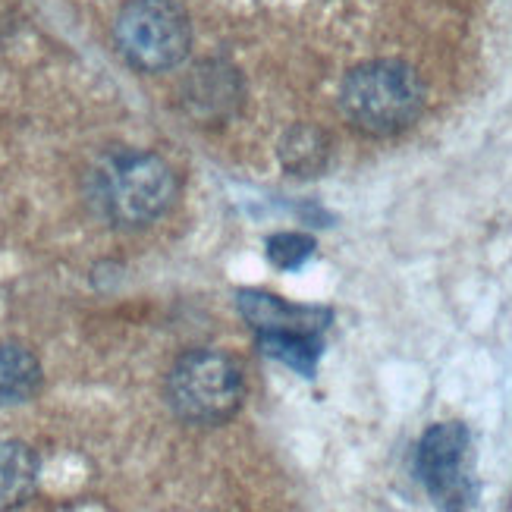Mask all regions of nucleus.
<instances>
[{
	"label": "nucleus",
	"instance_id": "obj_1",
	"mask_svg": "<svg viewBox=\"0 0 512 512\" xmlns=\"http://www.w3.org/2000/svg\"><path fill=\"white\" fill-rule=\"evenodd\" d=\"M176 173L148 151H114L88 170L85 195L98 217L114 227H142L176 202Z\"/></svg>",
	"mask_w": 512,
	"mask_h": 512
},
{
	"label": "nucleus",
	"instance_id": "obj_2",
	"mask_svg": "<svg viewBox=\"0 0 512 512\" xmlns=\"http://www.w3.org/2000/svg\"><path fill=\"white\" fill-rule=\"evenodd\" d=\"M425 107V85L403 60H371L343 79L340 110L365 136L387 139L409 129Z\"/></svg>",
	"mask_w": 512,
	"mask_h": 512
},
{
	"label": "nucleus",
	"instance_id": "obj_3",
	"mask_svg": "<svg viewBox=\"0 0 512 512\" xmlns=\"http://www.w3.org/2000/svg\"><path fill=\"white\" fill-rule=\"evenodd\" d=\"M167 403L189 425H220L242 406V371L217 349L186 352L167 374Z\"/></svg>",
	"mask_w": 512,
	"mask_h": 512
},
{
	"label": "nucleus",
	"instance_id": "obj_4",
	"mask_svg": "<svg viewBox=\"0 0 512 512\" xmlns=\"http://www.w3.org/2000/svg\"><path fill=\"white\" fill-rule=\"evenodd\" d=\"M114 38L129 66L164 73L186 60L192 29L173 0H129L114 22Z\"/></svg>",
	"mask_w": 512,
	"mask_h": 512
},
{
	"label": "nucleus",
	"instance_id": "obj_5",
	"mask_svg": "<svg viewBox=\"0 0 512 512\" xmlns=\"http://www.w3.org/2000/svg\"><path fill=\"white\" fill-rule=\"evenodd\" d=\"M415 472L425 491L443 509H465L475 503V456L472 434L459 421H440L428 428L415 450Z\"/></svg>",
	"mask_w": 512,
	"mask_h": 512
},
{
	"label": "nucleus",
	"instance_id": "obj_6",
	"mask_svg": "<svg viewBox=\"0 0 512 512\" xmlns=\"http://www.w3.org/2000/svg\"><path fill=\"white\" fill-rule=\"evenodd\" d=\"M242 104V79L224 60H205L183 82V107L198 123H224Z\"/></svg>",
	"mask_w": 512,
	"mask_h": 512
},
{
	"label": "nucleus",
	"instance_id": "obj_7",
	"mask_svg": "<svg viewBox=\"0 0 512 512\" xmlns=\"http://www.w3.org/2000/svg\"><path fill=\"white\" fill-rule=\"evenodd\" d=\"M239 311L258 333H318L330 321V311L308 308V305H289L271 293H239Z\"/></svg>",
	"mask_w": 512,
	"mask_h": 512
},
{
	"label": "nucleus",
	"instance_id": "obj_8",
	"mask_svg": "<svg viewBox=\"0 0 512 512\" xmlns=\"http://www.w3.org/2000/svg\"><path fill=\"white\" fill-rule=\"evenodd\" d=\"M38 484V459L19 440H0V509L26 503Z\"/></svg>",
	"mask_w": 512,
	"mask_h": 512
},
{
	"label": "nucleus",
	"instance_id": "obj_9",
	"mask_svg": "<svg viewBox=\"0 0 512 512\" xmlns=\"http://www.w3.org/2000/svg\"><path fill=\"white\" fill-rule=\"evenodd\" d=\"M41 387V365L26 346H0V406H19Z\"/></svg>",
	"mask_w": 512,
	"mask_h": 512
},
{
	"label": "nucleus",
	"instance_id": "obj_10",
	"mask_svg": "<svg viewBox=\"0 0 512 512\" xmlns=\"http://www.w3.org/2000/svg\"><path fill=\"white\" fill-rule=\"evenodd\" d=\"M330 161V142L321 129L296 126L280 142V164L296 176H321Z\"/></svg>",
	"mask_w": 512,
	"mask_h": 512
},
{
	"label": "nucleus",
	"instance_id": "obj_11",
	"mask_svg": "<svg viewBox=\"0 0 512 512\" xmlns=\"http://www.w3.org/2000/svg\"><path fill=\"white\" fill-rule=\"evenodd\" d=\"M258 346L264 355L296 368L302 377L315 374V365L321 359L318 333H258Z\"/></svg>",
	"mask_w": 512,
	"mask_h": 512
},
{
	"label": "nucleus",
	"instance_id": "obj_12",
	"mask_svg": "<svg viewBox=\"0 0 512 512\" xmlns=\"http://www.w3.org/2000/svg\"><path fill=\"white\" fill-rule=\"evenodd\" d=\"M315 255V239L305 233H274L267 239V258L280 271H296Z\"/></svg>",
	"mask_w": 512,
	"mask_h": 512
}]
</instances>
